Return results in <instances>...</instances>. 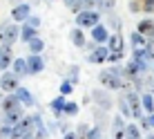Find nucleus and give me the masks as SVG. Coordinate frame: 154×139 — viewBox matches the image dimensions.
<instances>
[{"instance_id":"nucleus-1","label":"nucleus","mask_w":154,"mask_h":139,"mask_svg":"<svg viewBox=\"0 0 154 139\" xmlns=\"http://www.w3.org/2000/svg\"><path fill=\"white\" fill-rule=\"evenodd\" d=\"M98 83L107 90H123L125 88V79H123V67L114 65L109 70H103L98 74Z\"/></svg>"},{"instance_id":"nucleus-2","label":"nucleus","mask_w":154,"mask_h":139,"mask_svg":"<svg viewBox=\"0 0 154 139\" xmlns=\"http://www.w3.org/2000/svg\"><path fill=\"white\" fill-rule=\"evenodd\" d=\"M98 23H100L98 9H83V11L76 14V27H81V29H92Z\"/></svg>"},{"instance_id":"nucleus-3","label":"nucleus","mask_w":154,"mask_h":139,"mask_svg":"<svg viewBox=\"0 0 154 139\" xmlns=\"http://www.w3.org/2000/svg\"><path fill=\"white\" fill-rule=\"evenodd\" d=\"M20 38V25L18 23H7L0 25V45H14L16 40Z\"/></svg>"},{"instance_id":"nucleus-4","label":"nucleus","mask_w":154,"mask_h":139,"mask_svg":"<svg viewBox=\"0 0 154 139\" xmlns=\"http://www.w3.org/2000/svg\"><path fill=\"white\" fill-rule=\"evenodd\" d=\"M25 135H34V124H31V115L29 117H23L18 124H14V130H11V139H20Z\"/></svg>"},{"instance_id":"nucleus-5","label":"nucleus","mask_w":154,"mask_h":139,"mask_svg":"<svg viewBox=\"0 0 154 139\" xmlns=\"http://www.w3.org/2000/svg\"><path fill=\"white\" fill-rule=\"evenodd\" d=\"M18 81L20 79L16 76L14 72H9V70H5L2 74H0V90H2L5 94H11L16 88H18Z\"/></svg>"},{"instance_id":"nucleus-6","label":"nucleus","mask_w":154,"mask_h":139,"mask_svg":"<svg viewBox=\"0 0 154 139\" xmlns=\"http://www.w3.org/2000/svg\"><path fill=\"white\" fill-rule=\"evenodd\" d=\"M107 54H109L107 45H96V47H94V50L87 54V58H85V61L92 63V65H103V63H107Z\"/></svg>"},{"instance_id":"nucleus-7","label":"nucleus","mask_w":154,"mask_h":139,"mask_svg":"<svg viewBox=\"0 0 154 139\" xmlns=\"http://www.w3.org/2000/svg\"><path fill=\"white\" fill-rule=\"evenodd\" d=\"M125 99H127V103H130V108H132V117H134V119H141L145 112H143V105H141V97H139V92H136V90H127Z\"/></svg>"},{"instance_id":"nucleus-8","label":"nucleus","mask_w":154,"mask_h":139,"mask_svg":"<svg viewBox=\"0 0 154 139\" xmlns=\"http://www.w3.org/2000/svg\"><path fill=\"white\" fill-rule=\"evenodd\" d=\"M31 16V5L29 2H18L11 7V20L14 23H25Z\"/></svg>"},{"instance_id":"nucleus-9","label":"nucleus","mask_w":154,"mask_h":139,"mask_svg":"<svg viewBox=\"0 0 154 139\" xmlns=\"http://www.w3.org/2000/svg\"><path fill=\"white\" fill-rule=\"evenodd\" d=\"M89 36H92L89 40H94L96 45H105L107 38H109V29H107V25L98 23V25H94V27L89 29Z\"/></svg>"},{"instance_id":"nucleus-10","label":"nucleus","mask_w":154,"mask_h":139,"mask_svg":"<svg viewBox=\"0 0 154 139\" xmlns=\"http://www.w3.org/2000/svg\"><path fill=\"white\" fill-rule=\"evenodd\" d=\"M14 94H16V99L20 101V105H23V108H34V105H36L34 94H31L27 88H20V85H18V88L14 90Z\"/></svg>"},{"instance_id":"nucleus-11","label":"nucleus","mask_w":154,"mask_h":139,"mask_svg":"<svg viewBox=\"0 0 154 139\" xmlns=\"http://www.w3.org/2000/svg\"><path fill=\"white\" fill-rule=\"evenodd\" d=\"M45 70V58L40 54H29L27 56V74H40Z\"/></svg>"},{"instance_id":"nucleus-12","label":"nucleus","mask_w":154,"mask_h":139,"mask_svg":"<svg viewBox=\"0 0 154 139\" xmlns=\"http://www.w3.org/2000/svg\"><path fill=\"white\" fill-rule=\"evenodd\" d=\"M11 61H14V52H11V45H0V72L11 67Z\"/></svg>"},{"instance_id":"nucleus-13","label":"nucleus","mask_w":154,"mask_h":139,"mask_svg":"<svg viewBox=\"0 0 154 139\" xmlns=\"http://www.w3.org/2000/svg\"><path fill=\"white\" fill-rule=\"evenodd\" d=\"M0 108H2V112H16V110H23V105L11 92V94H5V99L0 101Z\"/></svg>"},{"instance_id":"nucleus-14","label":"nucleus","mask_w":154,"mask_h":139,"mask_svg":"<svg viewBox=\"0 0 154 139\" xmlns=\"http://www.w3.org/2000/svg\"><path fill=\"white\" fill-rule=\"evenodd\" d=\"M132 58L145 61L147 65H150V63H154V47L147 45V47H143V50H134V52H132Z\"/></svg>"},{"instance_id":"nucleus-15","label":"nucleus","mask_w":154,"mask_h":139,"mask_svg":"<svg viewBox=\"0 0 154 139\" xmlns=\"http://www.w3.org/2000/svg\"><path fill=\"white\" fill-rule=\"evenodd\" d=\"M107 50L109 52H123V47H125V43H123V36H121V31H116V34H109V38H107Z\"/></svg>"},{"instance_id":"nucleus-16","label":"nucleus","mask_w":154,"mask_h":139,"mask_svg":"<svg viewBox=\"0 0 154 139\" xmlns=\"http://www.w3.org/2000/svg\"><path fill=\"white\" fill-rule=\"evenodd\" d=\"M11 72L18 79L29 76V74H27V58H14V61H11Z\"/></svg>"},{"instance_id":"nucleus-17","label":"nucleus","mask_w":154,"mask_h":139,"mask_svg":"<svg viewBox=\"0 0 154 139\" xmlns=\"http://www.w3.org/2000/svg\"><path fill=\"white\" fill-rule=\"evenodd\" d=\"M92 99L96 101L103 110H109V108H112V99H109V94H105L103 90H94V92H92Z\"/></svg>"},{"instance_id":"nucleus-18","label":"nucleus","mask_w":154,"mask_h":139,"mask_svg":"<svg viewBox=\"0 0 154 139\" xmlns=\"http://www.w3.org/2000/svg\"><path fill=\"white\" fill-rule=\"evenodd\" d=\"M69 40L78 47V50H83V47H85V43H87V38H85V29H81V27H74V29L69 31Z\"/></svg>"},{"instance_id":"nucleus-19","label":"nucleus","mask_w":154,"mask_h":139,"mask_svg":"<svg viewBox=\"0 0 154 139\" xmlns=\"http://www.w3.org/2000/svg\"><path fill=\"white\" fill-rule=\"evenodd\" d=\"M130 45H132V52H134V50H143V47H147V38L134 29L130 34Z\"/></svg>"},{"instance_id":"nucleus-20","label":"nucleus","mask_w":154,"mask_h":139,"mask_svg":"<svg viewBox=\"0 0 154 139\" xmlns=\"http://www.w3.org/2000/svg\"><path fill=\"white\" fill-rule=\"evenodd\" d=\"M36 36H38V29L31 27V25H27V23H23V27H20V38H18V40L29 43L31 38H36Z\"/></svg>"},{"instance_id":"nucleus-21","label":"nucleus","mask_w":154,"mask_h":139,"mask_svg":"<svg viewBox=\"0 0 154 139\" xmlns=\"http://www.w3.org/2000/svg\"><path fill=\"white\" fill-rule=\"evenodd\" d=\"M136 31L139 34H143L147 38V36L154 31V18H143V20H139V25H136Z\"/></svg>"},{"instance_id":"nucleus-22","label":"nucleus","mask_w":154,"mask_h":139,"mask_svg":"<svg viewBox=\"0 0 154 139\" xmlns=\"http://www.w3.org/2000/svg\"><path fill=\"white\" fill-rule=\"evenodd\" d=\"M31 124H34V135H40V137H47V132H49V128L42 124L40 115H31Z\"/></svg>"},{"instance_id":"nucleus-23","label":"nucleus","mask_w":154,"mask_h":139,"mask_svg":"<svg viewBox=\"0 0 154 139\" xmlns=\"http://www.w3.org/2000/svg\"><path fill=\"white\" fill-rule=\"evenodd\" d=\"M141 105H143V112H145V115H152L154 112V97H152V92L141 94Z\"/></svg>"},{"instance_id":"nucleus-24","label":"nucleus","mask_w":154,"mask_h":139,"mask_svg":"<svg viewBox=\"0 0 154 139\" xmlns=\"http://www.w3.org/2000/svg\"><path fill=\"white\" fill-rule=\"evenodd\" d=\"M29 47V54H42V50H45V40L40 38V36H36V38H31L27 43Z\"/></svg>"},{"instance_id":"nucleus-25","label":"nucleus","mask_w":154,"mask_h":139,"mask_svg":"<svg viewBox=\"0 0 154 139\" xmlns=\"http://www.w3.org/2000/svg\"><path fill=\"white\" fill-rule=\"evenodd\" d=\"M65 101H67V97H63V94H60V97H56V99L49 103V108H51V112H54L56 117H60V115H63V108H65Z\"/></svg>"},{"instance_id":"nucleus-26","label":"nucleus","mask_w":154,"mask_h":139,"mask_svg":"<svg viewBox=\"0 0 154 139\" xmlns=\"http://www.w3.org/2000/svg\"><path fill=\"white\" fill-rule=\"evenodd\" d=\"M125 139H141V128H139V124L125 126Z\"/></svg>"},{"instance_id":"nucleus-27","label":"nucleus","mask_w":154,"mask_h":139,"mask_svg":"<svg viewBox=\"0 0 154 139\" xmlns=\"http://www.w3.org/2000/svg\"><path fill=\"white\" fill-rule=\"evenodd\" d=\"M63 115H67V117H76V115H78V103H76V101H65Z\"/></svg>"},{"instance_id":"nucleus-28","label":"nucleus","mask_w":154,"mask_h":139,"mask_svg":"<svg viewBox=\"0 0 154 139\" xmlns=\"http://www.w3.org/2000/svg\"><path fill=\"white\" fill-rule=\"evenodd\" d=\"M78 72H81V67H78V65H69V70H67V81H69L72 85L78 83Z\"/></svg>"},{"instance_id":"nucleus-29","label":"nucleus","mask_w":154,"mask_h":139,"mask_svg":"<svg viewBox=\"0 0 154 139\" xmlns=\"http://www.w3.org/2000/svg\"><path fill=\"white\" fill-rule=\"evenodd\" d=\"M119 110H121V117H132V108H130V103H127L125 97L119 99Z\"/></svg>"},{"instance_id":"nucleus-30","label":"nucleus","mask_w":154,"mask_h":139,"mask_svg":"<svg viewBox=\"0 0 154 139\" xmlns=\"http://www.w3.org/2000/svg\"><path fill=\"white\" fill-rule=\"evenodd\" d=\"M114 5H116V0H98L96 7H98V11H114Z\"/></svg>"},{"instance_id":"nucleus-31","label":"nucleus","mask_w":154,"mask_h":139,"mask_svg":"<svg viewBox=\"0 0 154 139\" xmlns=\"http://www.w3.org/2000/svg\"><path fill=\"white\" fill-rule=\"evenodd\" d=\"M63 2H65V7L69 9V11H74V14L81 11V0H63Z\"/></svg>"},{"instance_id":"nucleus-32","label":"nucleus","mask_w":154,"mask_h":139,"mask_svg":"<svg viewBox=\"0 0 154 139\" xmlns=\"http://www.w3.org/2000/svg\"><path fill=\"white\" fill-rule=\"evenodd\" d=\"M143 14H154V0H141Z\"/></svg>"},{"instance_id":"nucleus-33","label":"nucleus","mask_w":154,"mask_h":139,"mask_svg":"<svg viewBox=\"0 0 154 139\" xmlns=\"http://www.w3.org/2000/svg\"><path fill=\"white\" fill-rule=\"evenodd\" d=\"M72 90H74V85L65 79V81L60 83V94H63V97H67V94H72Z\"/></svg>"},{"instance_id":"nucleus-34","label":"nucleus","mask_w":154,"mask_h":139,"mask_svg":"<svg viewBox=\"0 0 154 139\" xmlns=\"http://www.w3.org/2000/svg\"><path fill=\"white\" fill-rule=\"evenodd\" d=\"M130 11H132V14H143L141 0H130Z\"/></svg>"},{"instance_id":"nucleus-35","label":"nucleus","mask_w":154,"mask_h":139,"mask_svg":"<svg viewBox=\"0 0 154 139\" xmlns=\"http://www.w3.org/2000/svg\"><path fill=\"white\" fill-rule=\"evenodd\" d=\"M121 58H123V52H109L107 63H121Z\"/></svg>"},{"instance_id":"nucleus-36","label":"nucleus","mask_w":154,"mask_h":139,"mask_svg":"<svg viewBox=\"0 0 154 139\" xmlns=\"http://www.w3.org/2000/svg\"><path fill=\"white\" fill-rule=\"evenodd\" d=\"M114 128L112 130H125V121H123V117H114Z\"/></svg>"},{"instance_id":"nucleus-37","label":"nucleus","mask_w":154,"mask_h":139,"mask_svg":"<svg viewBox=\"0 0 154 139\" xmlns=\"http://www.w3.org/2000/svg\"><path fill=\"white\" fill-rule=\"evenodd\" d=\"M87 139H100V128H98V126L89 128V132H87Z\"/></svg>"},{"instance_id":"nucleus-38","label":"nucleus","mask_w":154,"mask_h":139,"mask_svg":"<svg viewBox=\"0 0 154 139\" xmlns=\"http://www.w3.org/2000/svg\"><path fill=\"white\" fill-rule=\"evenodd\" d=\"M25 23H27V25H31V27H36V29L40 27V18H38V16H29V18L25 20Z\"/></svg>"},{"instance_id":"nucleus-39","label":"nucleus","mask_w":154,"mask_h":139,"mask_svg":"<svg viewBox=\"0 0 154 139\" xmlns=\"http://www.w3.org/2000/svg\"><path fill=\"white\" fill-rule=\"evenodd\" d=\"M63 139H78V135H76V132H65Z\"/></svg>"},{"instance_id":"nucleus-40","label":"nucleus","mask_w":154,"mask_h":139,"mask_svg":"<svg viewBox=\"0 0 154 139\" xmlns=\"http://www.w3.org/2000/svg\"><path fill=\"white\" fill-rule=\"evenodd\" d=\"M147 45H152V47H154V31H152L150 36H147Z\"/></svg>"},{"instance_id":"nucleus-41","label":"nucleus","mask_w":154,"mask_h":139,"mask_svg":"<svg viewBox=\"0 0 154 139\" xmlns=\"http://www.w3.org/2000/svg\"><path fill=\"white\" fill-rule=\"evenodd\" d=\"M147 119H150V126L154 128V112H152V115H147Z\"/></svg>"},{"instance_id":"nucleus-42","label":"nucleus","mask_w":154,"mask_h":139,"mask_svg":"<svg viewBox=\"0 0 154 139\" xmlns=\"http://www.w3.org/2000/svg\"><path fill=\"white\" fill-rule=\"evenodd\" d=\"M31 139H45V137H40V135H34V137H31Z\"/></svg>"},{"instance_id":"nucleus-43","label":"nucleus","mask_w":154,"mask_h":139,"mask_svg":"<svg viewBox=\"0 0 154 139\" xmlns=\"http://www.w3.org/2000/svg\"><path fill=\"white\" fill-rule=\"evenodd\" d=\"M147 139H154V132H152V135H150V137H147Z\"/></svg>"},{"instance_id":"nucleus-44","label":"nucleus","mask_w":154,"mask_h":139,"mask_svg":"<svg viewBox=\"0 0 154 139\" xmlns=\"http://www.w3.org/2000/svg\"><path fill=\"white\" fill-rule=\"evenodd\" d=\"M11 2H16V5H18V2H20V0H11Z\"/></svg>"},{"instance_id":"nucleus-45","label":"nucleus","mask_w":154,"mask_h":139,"mask_svg":"<svg viewBox=\"0 0 154 139\" xmlns=\"http://www.w3.org/2000/svg\"><path fill=\"white\" fill-rule=\"evenodd\" d=\"M49 2H56V0H49Z\"/></svg>"},{"instance_id":"nucleus-46","label":"nucleus","mask_w":154,"mask_h":139,"mask_svg":"<svg viewBox=\"0 0 154 139\" xmlns=\"http://www.w3.org/2000/svg\"><path fill=\"white\" fill-rule=\"evenodd\" d=\"M0 139H2V135H0Z\"/></svg>"},{"instance_id":"nucleus-47","label":"nucleus","mask_w":154,"mask_h":139,"mask_svg":"<svg viewBox=\"0 0 154 139\" xmlns=\"http://www.w3.org/2000/svg\"><path fill=\"white\" fill-rule=\"evenodd\" d=\"M152 97H154V92H152Z\"/></svg>"}]
</instances>
